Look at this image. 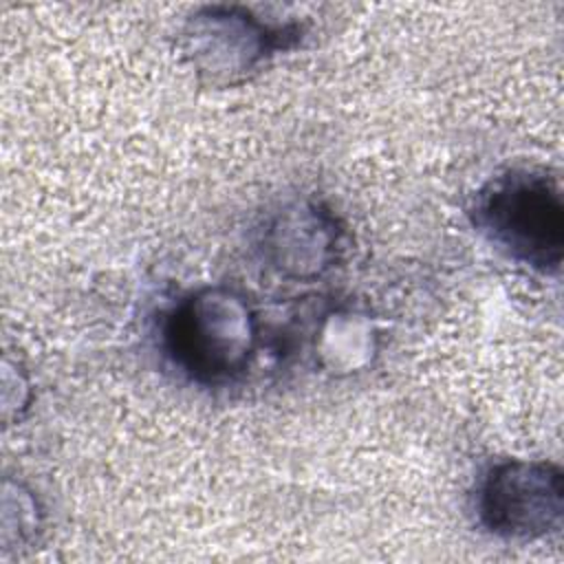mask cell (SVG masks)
<instances>
[{
	"label": "cell",
	"mask_w": 564,
	"mask_h": 564,
	"mask_svg": "<svg viewBox=\"0 0 564 564\" xmlns=\"http://www.w3.org/2000/svg\"><path fill=\"white\" fill-rule=\"evenodd\" d=\"M161 346L170 364L192 383L225 388L256 359L260 324L249 300L223 284L181 295L163 317Z\"/></svg>",
	"instance_id": "obj_1"
},
{
	"label": "cell",
	"mask_w": 564,
	"mask_h": 564,
	"mask_svg": "<svg viewBox=\"0 0 564 564\" xmlns=\"http://www.w3.org/2000/svg\"><path fill=\"white\" fill-rule=\"evenodd\" d=\"M474 227L518 264L553 275L564 260V203L540 167H509L489 178L469 207Z\"/></svg>",
	"instance_id": "obj_2"
},
{
	"label": "cell",
	"mask_w": 564,
	"mask_h": 564,
	"mask_svg": "<svg viewBox=\"0 0 564 564\" xmlns=\"http://www.w3.org/2000/svg\"><path fill=\"white\" fill-rule=\"evenodd\" d=\"M478 522L496 538L533 542L562 529L564 471L542 458L494 463L478 482Z\"/></svg>",
	"instance_id": "obj_4"
},
{
	"label": "cell",
	"mask_w": 564,
	"mask_h": 564,
	"mask_svg": "<svg viewBox=\"0 0 564 564\" xmlns=\"http://www.w3.org/2000/svg\"><path fill=\"white\" fill-rule=\"evenodd\" d=\"M302 33L300 22L262 18L242 4H207L183 22L178 51L203 84L227 88L293 48Z\"/></svg>",
	"instance_id": "obj_3"
},
{
	"label": "cell",
	"mask_w": 564,
	"mask_h": 564,
	"mask_svg": "<svg viewBox=\"0 0 564 564\" xmlns=\"http://www.w3.org/2000/svg\"><path fill=\"white\" fill-rule=\"evenodd\" d=\"M344 229L330 207L297 198L273 212L262 229L264 262L282 278L311 282L335 267L341 256Z\"/></svg>",
	"instance_id": "obj_5"
}]
</instances>
